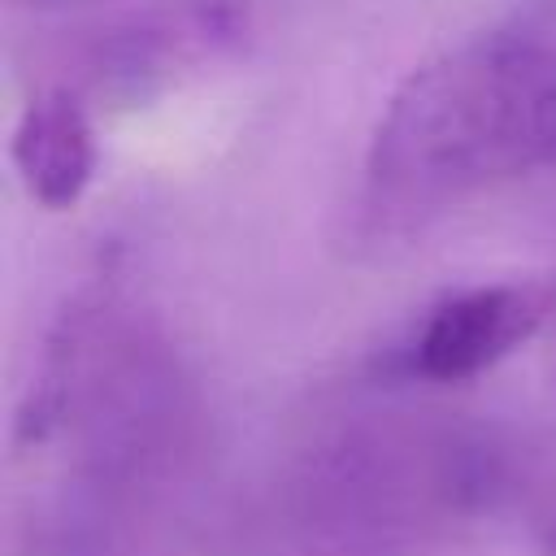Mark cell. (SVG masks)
I'll use <instances>...</instances> for the list:
<instances>
[{
    "instance_id": "6da1fadb",
    "label": "cell",
    "mask_w": 556,
    "mask_h": 556,
    "mask_svg": "<svg viewBox=\"0 0 556 556\" xmlns=\"http://www.w3.org/2000/svg\"><path fill=\"white\" fill-rule=\"evenodd\" d=\"M556 165V9L513 13L413 70L369 152L378 204L430 208Z\"/></svg>"
},
{
    "instance_id": "7a4b0ae2",
    "label": "cell",
    "mask_w": 556,
    "mask_h": 556,
    "mask_svg": "<svg viewBox=\"0 0 556 556\" xmlns=\"http://www.w3.org/2000/svg\"><path fill=\"white\" fill-rule=\"evenodd\" d=\"M543 321V300L530 287L495 282L443 300L413 343V369L434 382H465L513 348H521Z\"/></svg>"
},
{
    "instance_id": "3957f363",
    "label": "cell",
    "mask_w": 556,
    "mask_h": 556,
    "mask_svg": "<svg viewBox=\"0 0 556 556\" xmlns=\"http://www.w3.org/2000/svg\"><path fill=\"white\" fill-rule=\"evenodd\" d=\"M13 165L26 191L48 208H70L96 174V130L70 91L26 104L13 130Z\"/></svg>"
},
{
    "instance_id": "277c9868",
    "label": "cell",
    "mask_w": 556,
    "mask_h": 556,
    "mask_svg": "<svg viewBox=\"0 0 556 556\" xmlns=\"http://www.w3.org/2000/svg\"><path fill=\"white\" fill-rule=\"evenodd\" d=\"M552 543H556V526H552Z\"/></svg>"
}]
</instances>
